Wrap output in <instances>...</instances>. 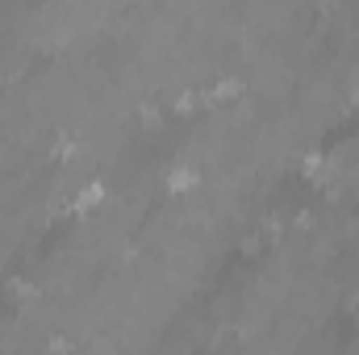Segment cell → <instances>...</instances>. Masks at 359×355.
<instances>
[{
  "mask_svg": "<svg viewBox=\"0 0 359 355\" xmlns=\"http://www.w3.org/2000/svg\"><path fill=\"white\" fill-rule=\"evenodd\" d=\"M201 184H205V168H201L196 159H176V163L163 172V192L176 196V201L180 196H192Z\"/></svg>",
  "mask_w": 359,
  "mask_h": 355,
  "instance_id": "1",
  "label": "cell"
},
{
  "mask_svg": "<svg viewBox=\"0 0 359 355\" xmlns=\"http://www.w3.org/2000/svg\"><path fill=\"white\" fill-rule=\"evenodd\" d=\"M104 201H109V184H104L100 176H88L80 188H76L72 209H76V213H96V209H104Z\"/></svg>",
  "mask_w": 359,
  "mask_h": 355,
  "instance_id": "2",
  "label": "cell"
}]
</instances>
